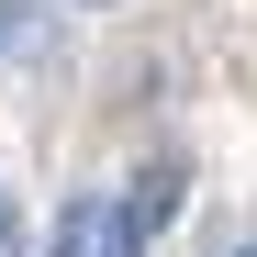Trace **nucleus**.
I'll return each mask as SVG.
<instances>
[{
  "label": "nucleus",
  "mask_w": 257,
  "mask_h": 257,
  "mask_svg": "<svg viewBox=\"0 0 257 257\" xmlns=\"http://www.w3.org/2000/svg\"><path fill=\"white\" fill-rule=\"evenodd\" d=\"M45 257H146V246H135V224H123L112 190H78V201L56 212V246H45Z\"/></svg>",
  "instance_id": "1"
},
{
  "label": "nucleus",
  "mask_w": 257,
  "mask_h": 257,
  "mask_svg": "<svg viewBox=\"0 0 257 257\" xmlns=\"http://www.w3.org/2000/svg\"><path fill=\"white\" fill-rule=\"evenodd\" d=\"M168 212H179V168H146V179L123 190V224H135V246H146V235L168 224Z\"/></svg>",
  "instance_id": "2"
},
{
  "label": "nucleus",
  "mask_w": 257,
  "mask_h": 257,
  "mask_svg": "<svg viewBox=\"0 0 257 257\" xmlns=\"http://www.w3.org/2000/svg\"><path fill=\"white\" fill-rule=\"evenodd\" d=\"M34 45H45V12L34 0H0V67H23Z\"/></svg>",
  "instance_id": "3"
},
{
  "label": "nucleus",
  "mask_w": 257,
  "mask_h": 257,
  "mask_svg": "<svg viewBox=\"0 0 257 257\" xmlns=\"http://www.w3.org/2000/svg\"><path fill=\"white\" fill-rule=\"evenodd\" d=\"M78 12H112V0H78Z\"/></svg>",
  "instance_id": "4"
},
{
  "label": "nucleus",
  "mask_w": 257,
  "mask_h": 257,
  "mask_svg": "<svg viewBox=\"0 0 257 257\" xmlns=\"http://www.w3.org/2000/svg\"><path fill=\"white\" fill-rule=\"evenodd\" d=\"M235 257H257V246H235Z\"/></svg>",
  "instance_id": "5"
}]
</instances>
